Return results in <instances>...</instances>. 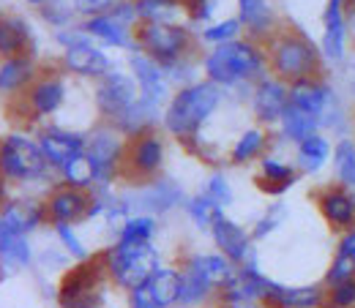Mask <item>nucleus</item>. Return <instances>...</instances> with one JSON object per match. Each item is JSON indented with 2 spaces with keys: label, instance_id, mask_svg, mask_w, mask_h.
I'll use <instances>...</instances> for the list:
<instances>
[{
  "label": "nucleus",
  "instance_id": "obj_1",
  "mask_svg": "<svg viewBox=\"0 0 355 308\" xmlns=\"http://www.w3.org/2000/svg\"><path fill=\"white\" fill-rule=\"evenodd\" d=\"M104 270L118 287L134 292L159 270V254L150 243H118L104 254Z\"/></svg>",
  "mask_w": 355,
  "mask_h": 308
},
{
  "label": "nucleus",
  "instance_id": "obj_2",
  "mask_svg": "<svg viewBox=\"0 0 355 308\" xmlns=\"http://www.w3.org/2000/svg\"><path fill=\"white\" fill-rule=\"evenodd\" d=\"M216 104H219V88L214 82L191 85L175 96V101L167 109L164 123L178 136H191L200 129V123L216 109Z\"/></svg>",
  "mask_w": 355,
  "mask_h": 308
},
{
  "label": "nucleus",
  "instance_id": "obj_3",
  "mask_svg": "<svg viewBox=\"0 0 355 308\" xmlns=\"http://www.w3.org/2000/svg\"><path fill=\"white\" fill-rule=\"evenodd\" d=\"M205 69L214 82L232 85L243 77H252L260 69V55L246 42H227L219 49H214V55L205 60Z\"/></svg>",
  "mask_w": 355,
  "mask_h": 308
},
{
  "label": "nucleus",
  "instance_id": "obj_4",
  "mask_svg": "<svg viewBox=\"0 0 355 308\" xmlns=\"http://www.w3.org/2000/svg\"><path fill=\"white\" fill-rule=\"evenodd\" d=\"M273 66H276V71L282 77L301 82V80H309L311 77V71L317 66V52H314V46L304 36L284 33L273 44Z\"/></svg>",
  "mask_w": 355,
  "mask_h": 308
},
{
  "label": "nucleus",
  "instance_id": "obj_5",
  "mask_svg": "<svg viewBox=\"0 0 355 308\" xmlns=\"http://www.w3.org/2000/svg\"><path fill=\"white\" fill-rule=\"evenodd\" d=\"M44 167L46 158L42 153V145H36L25 136H8L0 145V170H3V175L28 180V177L42 175Z\"/></svg>",
  "mask_w": 355,
  "mask_h": 308
},
{
  "label": "nucleus",
  "instance_id": "obj_6",
  "mask_svg": "<svg viewBox=\"0 0 355 308\" xmlns=\"http://www.w3.org/2000/svg\"><path fill=\"white\" fill-rule=\"evenodd\" d=\"M317 208L334 232L345 235V232L355 229V194L347 185L336 183V185L320 188L317 191Z\"/></svg>",
  "mask_w": 355,
  "mask_h": 308
},
{
  "label": "nucleus",
  "instance_id": "obj_7",
  "mask_svg": "<svg viewBox=\"0 0 355 308\" xmlns=\"http://www.w3.org/2000/svg\"><path fill=\"white\" fill-rule=\"evenodd\" d=\"M139 42H142V46H145L153 57H159L162 63H175L178 55L186 49L189 36H186V30L178 28V25H170V22H150L148 28L139 30Z\"/></svg>",
  "mask_w": 355,
  "mask_h": 308
},
{
  "label": "nucleus",
  "instance_id": "obj_8",
  "mask_svg": "<svg viewBox=\"0 0 355 308\" xmlns=\"http://www.w3.org/2000/svg\"><path fill=\"white\" fill-rule=\"evenodd\" d=\"M268 308H325V284H276L270 281Z\"/></svg>",
  "mask_w": 355,
  "mask_h": 308
},
{
  "label": "nucleus",
  "instance_id": "obj_9",
  "mask_svg": "<svg viewBox=\"0 0 355 308\" xmlns=\"http://www.w3.org/2000/svg\"><path fill=\"white\" fill-rule=\"evenodd\" d=\"M88 158L96 170V180L98 183H110L115 170L121 167V158H123V145L115 134L110 132H98L88 145Z\"/></svg>",
  "mask_w": 355,
  "mask_h": 308
},
{
  "label": "nucleus",
  "instance_id": "obj_10",
  "mask_svg": "<svg viewBox=\"0 0 355 308\" xmlns=\"http://www.w3.org/2000/svg\"><path fill=\"white\" fill-rule=\"evenodd\" d=\"M211 232H214V240H216L219 251H222L224 257H227L232 264H238V267L246 262V257L254 251L249 232H246L243 226H238L235 221L219 216L216 224L211 226Z\"/></svg>",
  "mask_w": 355,
  "mask_h": 308
},
{
  "label": "nucleus",
  "instance_id": "obj_11",
  "mask_svg": "<svg viewBox=\"0 0 355 308\" xmlns=\"http://www.w3.org/2000/svg\"><path fill=\"white\" fill-rule=\"evenodd\" d=\"M98 109L110 118H121L134 104V82L123 74H107L96 90Z\"/></svg>",
  "mask_w": 355,
  "mask_h": 308
},
{
  "label": "nucleus",
  "instance_id": "obj_12",
  "mask_svg": "<svg viewBox=\"0 0 355 308\" xmlns=\"http://www.w3.org/2000/svg\"><path fill=\"white\" fill-rule=\"evenodd\" d=\"M180 202H183V188L178 183L156 180V183H150V185L137 191V197H134V202H129V208L137 205L139 210H148V213H167Z\"/></svg>",
  "mask_w": 355,
  "mask_h": 308
},
{
  "label": "nucleus",
  "instance_id": "obj_13",
  "mask_svg": "<svg viewBox=\"0 0 355 308\" xmlns=\"http://www.w3.org/2000/svg\"><path fill=\"white\" fill-rule=\"evenodd\" d=\"M42 153H44L46 164H55V167H66L74 156L83 153L85 142L80 134H69V132H60V129H49V132L42 136Z\"/></svg>",
  "mask_w": 355,
  "mask_h": 308
},
{
  "label": "nucleus",
  "instance_id": "obj_14",
  "mask_svg": "<svg viewBox=\"0 0 355 308\" xmlns=\"http://www.w3.org/2000/svg\"><path fill=\"white\" fill-rule=\"evenodd\" d=\"M164 161V145L150 136V134H142L137 136L126 153V164L132 167L134 175H153Z\"/></svg>",
  "mask_w": 355,
  "mask_h": 308
},
{
  "label": "nucleus",
  "instance_id": "obj_15",
  "mask_svg": "<svg viewBox=\"0 0 355 308\" xmlns=\"http://www.w3.org/2000/svg\"><path fill=\"white\" fill-rule=\"evenodd\" d=\"M46 210H49L55 224H71V221H80L88 216L90 199L80 188H60V191L52 194Z\"/></svg>",
  "mask_w": 355,
  "mask_h": 308
},
{
  "label": "nucleus",
  "instance_id": "obj_16",
  "mask_svg": "<svg viewBox=\"0 0 355 308\" xmlns=\"http://www.w3.org/2000/svg\"><path fill=\"white\" fill-rule=\"evenodd\" d=\"M28 262H31V246H28L25 235L11 232L6 226V221L0 219V270H3V275L17 273Z\"/></svg>",
  "mask_w": 355,
  "mask_h": 308
},
{
  "label": "nucleus",
  "instance_id": "obj_17",
  "mask_svg": "<svg viewBox=\"0 0 355 308\" xmlns=\"http://www.w3.org/2000/svg\"><path fill=\"white\" fill-rule=\"evenodd\" d=\"M287 90L282 82L276 80H266L257 93H254V109H257V118L266 120V123H273V120H282L284 109H287Z\"/></svg>",
  "mask_w": 355,
  "mask_h": 308
},
{
  "label": "nucleus",
  "instance_id": "obj_18",
  "mask_svg": "<svg viewBox=\"0 0 355 308\" xmlns=\"http://www.w3.org/2000/svg\"><path fill=\"white\" fill-rule=\"evenodd\" d=\"M98 267H104V264L85 260L80 267L66 273L58 298L60 300H71V298H83V295H90V292H98Z\"/></svg>",
  "mask_w": 355,
  "mask_h": 308
},
{
  "label": "nucleus",
  "instance_id": "obj_19",
  "mask_svg": "<svg viewBox=\"0 0 355 308\" xmlns=\"http://www.w3.org/2000/svg\"><path fill=\"white\" fill-rule=\"evenodd\" d=\"M331 101H334V93L325 88V85L311 82V80H301V82H295L293 90H290V104L306 109L314 118H322V112H325V107Z\"/></svg>",
  "mask_w": 355,
  "mask_h": 308
},
{
  "label": "nucleus",
  "instance_id": "obj_20",
  "mask_svg": "<svg viewBox=\"0 0 355 308\" xmlns=\"http://www.w3.org/2000/svg\"><path fill=\"white\" fill-rule=\"evenodd\" d=\"M132 69H134V74H137V80H139V85H142L145 98H148V101H153V104H159V101L167 96V85H164V77H162L159 66H156L150 57H145V55H137V52H134Z\"/></svg>",
  "mask_w": 355,
  "mask_h": 308
},
{
  "label": "nucleus",
  "instance_id": "obj_21",
  "mask_svg": "<svg viewBox=\"0 0 355 308\" xmlns=\"http://www.w3.org/2000/svg\"><path fill=\"white\" fill-rule=\"evenodd\" d=\"M0 219L6 221V226H8L11 232L25 235V232H31V229H36V226L42 224L44 210H42V205H36V202L19 199V202H8Z\"/></svg>",
  "mask_w": 355,
  "mask_h": 308
},
{
  "label": "nucleus",
  "instance_id": "obj_22",
  "mask_svg": "<svg viewBox=\"0 0 355 308\" xmlns=\"http://www.w3.org/2000/svg\"><path fill=\"white\" fill-rule=\"evenodd\" d=\"M295 180H298L295 167H290V164H284V161H276V158H263V175L257 180V185H260L266 194H270V197L284 194Z\"/></svg>",
  "mask_w": 355,
  "mask_h": 308
},
{
  "label": "nucleus",
  "instance_id": "obj_23",
  "mask_svg": "<svg viewBox=\"0 0 355 308\" xmlns=\"http://www.w3.org/2000/svg\"><path fill=\"white\" fill-rule=\"evenodd\" d=\"M148 289L156 300L159 308H170L180 300V273L178 270H170V267H159L150 281H148Z\"/></svg>",
  "mask_w": 355,
  "mask_h": 308
},
{
  "label": "nucleus",
  "instance_id": "obj_24",
  "mask_svg": "<svg viewBox=\"0 0 355 308\" xmlns=\"http://www.w3.org/2000/svg\"><path fill=\"white\" fill-rule=\"evenodd\" d=\"M317 126H320V118H314L311 112L295 107V104H287L284 115H282V129H284V136L293 139V142H304L317 134Z\"/></svg>",
  "mask_w": 355,
  "mask_h": 308
},
{
  "label": "nucleus",
  "instance_id": "obj_25",
  "mask_svg": "<svg viewBox=\"0 0 355 308\" xmlns=\"http://www.w3.org/2000/svg\"><path fill=\"white\" fill-rule=\"evenodd\" d=\"M211 281L194 267V264H186V270L180 273V306L191 308V306H200L208 295H211Z\"/></svg>",
  "mask_w": 355,
  "mask_h": 308
},
{
  "label": "nucleus",
  "instance_id": "obj_26",
  "mask_svg": "<svg viewBox=\"0 0 355 308\" xmlns=\"http://www.w3.org/2000/svg\"><path fill=\"white\" fill-rule=\"evenodd\" d=\"M66 66L71 71H77V74H104L110 69V60L90 44H80V46H69Z\"/></svg>",
  "mask_w": 355,
  "mask_h": 308
},
{
  "label": "nucleus",
  "instance_id": "obj_27",
  "mask_svg": "<svg viewBox=\"0 0 355 308\" xmlns=\"http://www.w3.org/2000/svg\"><path fill=\"white\" fill-rule=\"evenodd\" d=\"M189 264H194V267L211 281L214 289H216V287L222 289L224 284L232 278V273H235L232 262H230L224 254H197V257L189 260Z\"/></svg>",
  "mask_w": 355,
  "mask_h": 308
},
{
  "label": "nucleus",
  "instance_id": "obj_28",
  "mask_svg": "<svg viewBox=\"0 0 355 308\" xmlns=\"http://www.w3.org/2000/svg\"><path fill=\"white\" fill-rule=\"evenodd\" d=\"M328 156H331V145H328V139L320 136V134H314V136L304 139V142L298 145V167H301L304 172H320V170L325 167Z\"/></svg>",
  "mask_w": 355,
  "mask_h": 308
},
{
  "label": "nucleus",
  "instance_id": "obj_29",
  "mask_svg": "<svg viewBox=\"0 0 355 308\" xmlns=\"http://www.w3.org/2000/svg\"><path fill=\"white\" fill-rule=\"evenodd\" d=\"M153 120H156V104L142 98V101H134L132 107L118 118V126L123 134H142Z\"/></svg>",
  "mask_w": 355,
  "mask_h": 308
},
{
  "label": "nucleus",
  "instance_id": "obj_30",
  "mask_svg": "<svg viewBox=\"0 0 355 308\" xmlns=\"http://www.w3.org/2000/svg\"><path fill=\"white\" fill-rule=\"evenodd\" d=\"M28 46V28L22 19H0V55H17Z\"/></svg>",
  "mask_w": 355,
  "mask_h": 308
},
{
  "label": "nucleus",
  "instance_id": "obj_31",
  "mask_svg": "<svg viewBox=\"0 0 355 308\" xmlns=\"http://www.w3.org/2000/svg\"><path fill=\"white\" fill-rule=\"evenodd\" d=\"M186 210H189V216L194 219V224H197L200 229H211V226L216 224V219L222 216V208H219L211 197H205V194L186 199Z\"/></svg>",
  "mask_w": 355,
  "mask_h": 308
},
{
  "label": "nucleus",
  "instance_id": "obj_32",
  "mask_svg": "<svg viewBox=\"0 0 355 308\" xmlns=\"http://www.w3.org/2000/svg\"><path fill=\"white\" fill-rule=\"evenodd\" d=\"M63 177H66V183H69V188H88L90 183L96 180V170H93V164H90L88 153H80V156H74L66 167H63Z\"/></svg>",
  "mask_w": 355,
  "mask_h": 308
},
{
  "label": "nucleus",
  "instance_id": "obj_33",
  "mask_svg": "<svg viewBox=\"0 0 355 308\" xmlns=\"http://www.w3.org/2000/svg\"><path fill=\"white\" fill-rule=\"evenodd\" d=\"M33 74V66L28 57H11L3 69H0V90H17L22 88Z\"/></svg>",
  "mask_w": 355,
  "mask_h": 308
},
{
  "label": "nucleus",
  "instance_id": "obj_34",
  "mask_svg": "<svg viewBox=\"0 0 355 308\" xmlns=\"http://www.w3.org/2000/svg\"><path fill=\"white\" fill-rule=\"evenodd\" d=\"M334 164H336V177H339V183L347 185V188H355V142L342 139V142L336 145Z\"/></svg>",
  "mask_w": 355,
  "mask_h": 308
},
{
  "label": "nucleus",
  "instance_id": "obj_35",
  "mask_svg": "<svg viewBox=\"0 0 355 308\" xmlns=\"http://www.w3.org/2000/svg\"><path fill=\"white\" fill-rule=\"evenodd\" d=\"M60 101H63V85L55 82V80H44L33 88V107H36L39 115L55 112L60 107Z\"/></svg>",
  "mask_w": 355,
  "mask_h": 308
},
{
  "label": "nucleus",
  "instance_id": "obj_36",
  "mask_svg": "<svg viewBox=\"0 0 355 308\" xmlns=\"http://www.w3.org/2000/svg\"><path fill=\"white\" fill-rule=\"evenodd\" d=\"M153 232H156V221L150 216H132L121 226L118 243H150Z\"/></svg>",
  "mask_w": 355,
  "mask_h": 308
},
{
  "label": "nucleus",
  "instance_id": "obj_37",
  "mask_svg": "<svg viewBox=\"0 0 355 308\" xmlns=\"http://www.w3.org/2000/svg\"><path fill=\"white\" fill-rule=\"evenodd\" d=\"M241 3V22H246L252 30H266L273 22V14L266 6V0H238Z\"/></svg>",
  "mask_w": 355,
  "mask_h": 308
},
{
  "label": "nucleus",
  "instance_id": "obj_38",
  "mask_svg": "<svg viewBox=\"0 0 355 308\" xmlns=\"http://www.w3.org/2000/svg\"><path fill=\"white\" fill-rule=\"evenodd\" d=\"M88 33L93 36H98V39H104V42H110V44H129V39H126V28L123 25H118L112 17H93L88 25Z\"/></svg>",
  "mask_w": 355,
  "mask_h": 308
},
{
  "label": "nucleus",
  "instance_id": "obj_39",
  "mask_svg": "<svg viewBox=\"0 0 355 308\" xmlns=\"http://www.w3.org/2000/svg\"><path fill=\"white\" fill-rule=\"evenodd\" d=\"M263 147H266V134L252 129V132L243 134V136L238 139V145L232 147V161H235V164H246V161L257 158V156L263 153Z\"/></svg>",
  "mask_w": 355,
  "mask_h": 308
},
{
  "label": "nucleus",
  "instance_id": "obj_40",
  "mask_svg": "<svg viewBox=\"0 0 355 308\" xmlns=\"http://www.w3.org/2000/svg\"><path fill=\"white\" fill-rule=\"evenodd\" d=\"M325 308H355V275L325 287Z\"/></svg>",
  "mask_w": 355,
  "mask_h": 308
},
{
  "label": "nucleus",
  "instance_id": "obj_41",
  "mask_svg": "<svg viewBox=\"0 0 355 308\" xmlns=\"http://www.w3.org/2000/svg\"><path fill=\"white\" fill-rule=\"evenodd\" d=\"M175 6H178V0H139L137 14L145 17V19L162 22V19H167V17L175 11Z\"/></svg>",
  "mask_w": 355,
  "mask_h": 308
},
{
  "label": "nucleus",
  "instance_id": "obj_42",
  "mask_svg": "<svg viewBox=\"0 0 355 308\" xmlns=\"http://www.w3.org/2000/svg\"><path fill=\"white\" fill-rule=\"evenodd\" d=\"M353 275H355V262H353V260H347V257L336 254V257H334V262L328 264V270H325L322 284H325V287H334V284L347 281V278H353Z\"/></svg>",
  "mask_w": 355,
  "mask_h": 308
},
{
  "label": "nucleus",
  "instance_id": "obj_43",
  "mask_svg": "<svg viewBox=\"0 0 355 308\" xmlns=\"http://www.w3.org/2000/svg\"><path fill=\"white\" fill-rule=\"evenodd\" d=\"M284 216H287V208H284L282 202H273V205L268 208L266 216L257 221V226H254V237H257V240H260V237H268L273 229H279V226H282Z\"/></svg>",
  "mask_w": 355,
  "mask_h": 308
},
{
  "label": "nucleus",
  "instance_id": "obj_44",
  "mask_svg": "<svg viewBox=\"0 0 355 308\" xmlns=\"http://www.w3.org/2000/svg\"><path fill=\"white\" fill-rule=\"evenodd\" d=\"M202 194H205V197H211V199H214L219 208H224V205H232V188L227 185V180H224L222 175L211 177Z\"/></svg>",
  "mask_w": 355,
  "mask_h": 308
},
{
  "label": "nucleus",
  "instance_id": "obj_45",
  "mask_svg": "<svg viewBox=\"0 0 355 308\" xmlns=\"http://www.w3.org/2000/svg\"><path fill=\"white\" fill-rule=\"evenodd\" d=\"M55 229H58V237L63 240V246L69 248V254L85 262V260H88V251H85V246L80 243V237L71 232V226H69V224H55Z\"/></svg>",
  "mask_w": 355,
  "mask_h": 308
},
{
  "label": "nucleus",
  "instance_id": "obj_46",
  "mask_svg": "<svg viewBox=\"0 0 355 308\" xmlns=\"http://www.w3.org/2000/svg\"><path fill=\"white\" fill-rule=\"evenodd\" d=\"M235 33H238V19H227V22L216 25V28H208V30H205V39H208V42H222V44H227V42L235 39Z\"/></svg>",
  "mask_w": 355,
  "mask_h": 308
},
{
  "label": "nucleus",
  "instance_id": "obj_47",
  "mask_svg": "<svg viewBox=\"0 0 355 308\" xmlns=\"http://www.w3.org/2000/svg\"><path fill=\"white\" fill-rule=\"evenodd\" d=\"M129 308H159L156 300H153V295H150V289H148V284L137 287L129 295Z\"/></svg>",
  "mask_w": 355,
  "mask_h": 308
},
{
  "label": "nucleus",
  "instance_id": "obj_48",
  "mask_svg": "<svg viewBox=\"0 0 355 308\" xmlns=\"http://www.w3.org/2000/svg\"><path fill=\"white\" fill-rule=\"evenodd\" d=\"M74 6H77V11H83V14H96V17H101V11L112 6V0H74Z\"/></svg>",
  "mask_w": 355,
  "mask_h": 308
},
{
  "label": "nucleus",
  "instance_id": "obj_49",
  "mask_svg": "<svg viewBox=\"0 0 355 308\" xmlns=\"http://www.w3.org/2000/svg\"><path fill=\"white\" fill-rule=\"evenodd\" d=\"M178 3H183L186 8H191V14H194L197 19H208L211 11H214L211 0H178Z\"/></svg>",
  "mask_w": 355,
  "mask_h": 308
},
{
  "label": "nucleus",
  "instance_id": "obj_50",
  "mask_svg": "<svg viewBox=\"0 0 355 308\" xmlns=\"http://www.w3.org/2000/svg\"><path fill=\"white\" fill-rule=\"evenodd\" d=\"M336 254H342V257H347V260H353L355 262V229L345 232V235L339 237V248H336Z\"/></svg>",
  "mask_w": 355,
  "mask_h": 308
},
{
  "label": "nucleus",
  "instance_id": "obj_51",
  "mask_svg": "<svg viewBox=\"0 0 355 308\" xmlns=\"http://www.w3.org/2000/svg\"><path fill=\"white\" fill-rule=\"evenodd\" d=\"M52 8H46L44 14H46V19H52V22H66L69 19V8H60L63 3L60 0H55V3H49Z\"/></svg>",
  "mask_w": 355,
  "mask_h": 308
},
{
  "label": "nucleus",
  "instance_id": "obj_52",
  "mask_svg": "<svg viewBox=\"0 0 355 308\" xmlns=\"http://www.w3.org/2000/svg\"><path fill=\"white\" fill-rule=\"evenodd\" d=\"M222 308H268L263 303H249V300H224Z\"/></svg>",
  "mask_w": 355,
  "mask_h": 308
},
{
  "label": "nucleus",
  "instance_id": "obj_53",
  "mask_svg": "<svg viewBox=\"0 0 355 308\" xmlns=\"http://www.w3.org/2000/svg\"><path fill=\"white\" fill-rule=\"evenodd\" d=\"M28 3H44V0H28Z\"/></svg>",
  "mask_w": 355,
  "mask_h": 308
},
{
  "label": "nucleus",
  "instance_id": "obj_54",
  "mask_svg": "<svg viewBox=\"0 0 355 308\" xmlns=\"http://www.w3.org/2000/svg\"><path fill=\"white\" fill-rule=\"evenodd\" d=\"M0 194H3V185H0Z\"/></svg>",
  "mask_w": 355,
  "mask_h": 308
}]
</instances>
